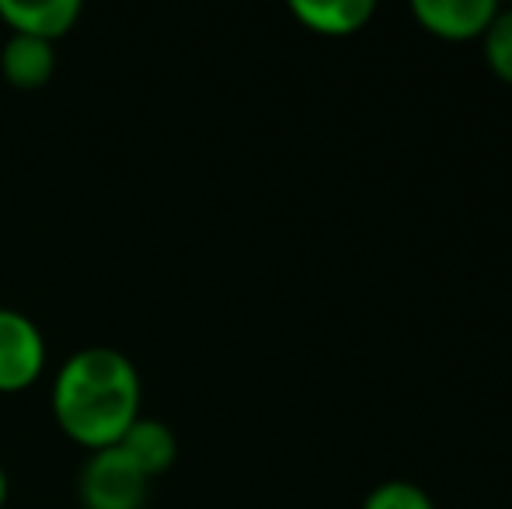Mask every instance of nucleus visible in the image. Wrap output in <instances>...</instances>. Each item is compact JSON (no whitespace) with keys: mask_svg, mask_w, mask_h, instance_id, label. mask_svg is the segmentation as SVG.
Segmentation results:
<instances>
[{"mask_svg":"<svg viewBox=\"0 0 512 509\" xmlns=\"http://www.w3.org/2000/svg\"><path fill=\"white\" fill-rule=\"evenodd\" d=\"M115 447H119L147 478L164 475L178 457V440H175V433H171V426H164L161 419H147V415H136Z\"/></svg>","mask_w":512,"mask_h":509,"instance_id":"obj_6","label":"nucleus"},{"mask_svg":"<svg viewBox=\"0 0 512 509\" xmlns=\"http://www.w3.org/2000/svg\"><path fill=\"white\" fill-rule=\"evenodd\" d=\"M363 509H436V503L411 482H384L366 496Z\"/></svg>","mask_w":512,"mask_h":509,"instance_id":"obj_10","label":"nucleus"},{"mask_svg":"<svg viewBox=\"0 0 512 509\" xmlns=\"http://www.w3.org/2000/svg\"><path fill=\"white\" fill-rule=\"evenodd\" d=\"M7 503V471H4V464H0V506Z\"/></svg>","mask_w":512,"mask_h":509,"instance_id":"obj_11","label":"nucleus"},{"mask_svg":"<svg viewBox=\"0 0 512 509\" xmlns=\"http://www.w3.org/2000/svg\"><path fill=\"white\" fill-rule=\"evenodd\" d=\"M495 14H499L495 0H415V18L439 39L485 35Z\"/></svg>","mask_w":512,"mask_h":509,"instance_id":"obj_4","label":"nucleus"},{"mask_svg":"<svg viewBox=\"0 0 512 509\" xmlns=\"http://www.w3.org/2000/svg\"><path fill=\"white\" fill-rule=\"evenodd\" d=\"M485 56L488 67L512 84V11H499L485 28Z\"/></svg>","mask_w":512,"mask_h":509,"instance_id":"obj_9","label":"nucleus"},{"mask_svg":"<svg viewBox=\"0 0 512 509\" xmlns=\"http://www.w3.org/2000/svg\"><path fill=\"white\" fill-rule=\"evenodd\" d=\"M150 478L119 447L91 450L81 468V499L88 509H140L147 503Z\"/></svg>","mask_w":512,"mask_h":509,"instance_id":"obj_2","label":"nucleus"},{"mask_svg":"<svg viewBox=\"0 0 512 509\" xmlns=\"http://www.w3.org/2000/svg\"><path fill=\"white\" fill-rule=\"evenodd\" d=\"M0 18L11 25V32L56 42L81 18V4L77 0H0Z\"/></svg>","mask_w":512,"mask_h":509,"instance_id":"obj_5","label":"nucleus"},{"mask_svg":"<svg viewBox=\"0 0 512 509\" xmlns=\"http://www.w3.org/2000/svg\"><path fill=\"white\" fill-rule=\"evenodd\" d=\"M46 342L28 314L0 307V391H21L42 374Z\"/></svg>","mask_w":512,"mask_h":509,"instance_id":"obj_3","label":"nucleus"},{"mask_svg":"<svg viewBox=\"0 0 512 509\" xmlns=\"http://www.w3.org/2000/svg\"><path fill=\"white\" fill-rule=\"evenodd\" d=\"M53 412L77 443L91 450L112 447L140 415V374L119 349H81L56 377Z\"/></svg>","mask_w":512,"mask_h":509,"instance_id":"obj_1","label":"nucleus"},{"mask_svg":"<svg viewBox=\"0 0 512 509\" xmlns=\"http://www.w3.org/2000/svg\"><path fill=\"white\" fill-rule=\"evenodd\" d=\"M290 11L321 35H352L373 18L370 0H293Z\"/></svg>","mask_w":512,"mask_h":509,"instance_id":"obj_8","label":"nucleus"},{"mask_svg":"<svg viewBox=\"0 0 512 509\" xmlns=\"http://www.w3.org/2000/svg\"><path fill=\"white\" fill-rule=\"evenodd\" d=\"M0 70H4V77L14 88H25V91L42 88L56 70L53 42L11 32V39L0 49Z\"/></svg>","mask_w":512,"mask_h":509,"instance_id":"obj_7","label":"nucleus"}]
</instances>
